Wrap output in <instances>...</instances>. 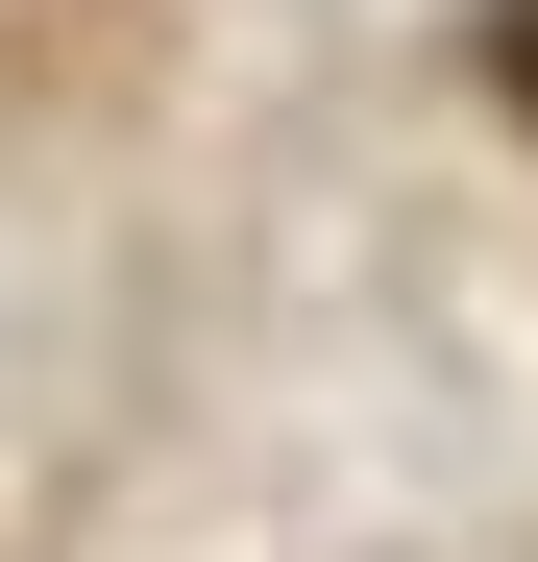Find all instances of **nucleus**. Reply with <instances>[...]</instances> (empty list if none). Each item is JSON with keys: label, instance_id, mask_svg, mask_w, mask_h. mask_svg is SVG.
I'll return each mask as SVG.
<instances>
[{"label": "nucleus", "instance_id": "f257e3e1", "mask_svg": "<svg viewBox=\"0 0 538 562\" xmlns=\"http://www.w3.org/2000/svg\"><path fill=\"white\" fill-rule=\"evenodd\" d=\"M490 74H514V123H538V0H490Z\"/></svg>", "mask_w": 538, "mask_h": 562}]
</instances>
